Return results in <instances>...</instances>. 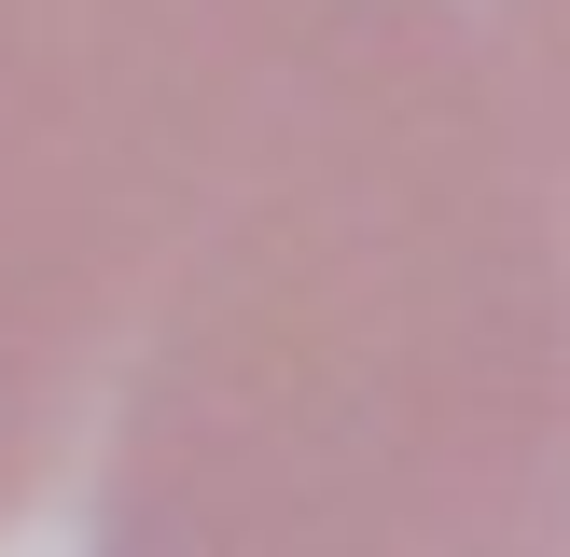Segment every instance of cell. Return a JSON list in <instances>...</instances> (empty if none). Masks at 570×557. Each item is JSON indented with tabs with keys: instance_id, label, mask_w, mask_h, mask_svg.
Returning <instances> with one entry per match:
<instances>
[{
	"instance_id": "obj_1",
	"label": "cell",
	"mask_w": 570,
	"mask_h": 557,
	"mask_svg": "<svg viewBox=\"0 0 570 557\" xmlns=\"http://www.w3.org/2000/svg\"><path fill=\"white\" fill-rule=\"evenodd\" d=\"M83 557H570V209L460 0H321L98 404Z\"/></svg>"
},
{
	"instance_id": "obj_2",
	"label": "cell",
	"mask_w": 570,
	"mask_h": 557,
	"mask_svg": "<svg viewBox=\"0 0 570 557\" xmlns=\"http://www.w3.org/2000/svg\"><path fill=\"white\" fill-rule=\"evenodd\" d=\"M321 0H0V529L70 473Z\"/></svg>"
},
{
	"instance_id": "obj_3",
	"label": "cell",
	"mask_w": 570,
	"mask_h": 557,
	"mask_svg": "<svg viewBox=\"0 0 570 557\" xmlns=\"http://www.w3.org/2000/svg\"><path fill=\"white\" fill-rule=\"evenodd\" d=\"M460 14H473V42L501 70V111H515L543 195L570 209V0H460Z\"/></svg>"
}]
</instances>
